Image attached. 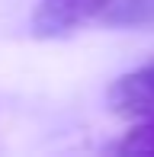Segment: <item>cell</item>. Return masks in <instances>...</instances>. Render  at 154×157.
Here are the masks:
<instances>
[{
  "mask_svg": "<svg viewBox=\"0 0 154 157\" xmlns=\"http://www.w3.org/2000/svg\"><path fill=\"white\" fill-rule=\"evenodd\" d=\"M100 19L116 29H154V0H113Z\"/></svg>",
  "mask_w": 154,
  "mask_h": 157,
  "instance_id": "3957f363",
  "label": "cell"
},
{
  "mask_svg": "<svg viewBox=\"0 0 154 157\" xmlns=\"http://www.w3.org/2000/svg\"><path fill=\"white\" fill-rule=\"evenodd\" d=\"M116 154H138V157H154V116L141 119L135 128L122 135L113 144Z\"/></svg>",
  "mask_w": 154,
  "mask_h": 157,
  "instance_id": "277c9868",
  "label": "cell"
},
{
  "mask_svg": "<svg viewBox=\"0 0 154 157\" xmlns=\"http://www.w3.org/2000/svg\"><path fill=\"white\" fill-rule=\"evenodd\" d=\"M113 0H39L32 13V35L36 39H64L80 26L93 23L106 13Z\"/></svg>",
  "mask_w": 154,
  "mask_h": 157,
  "instance_id": "6da1fadb",
  "label": "cell"
},
{
  "mask_svg": "<svg viewBox=\"0 0 154 157\" xmlns=\"http://www.w3.org/2000/svg\"><path fill=\"white\" fill-rule=\"evenodd\" d=\"M106 96L116 116H132V119L154 116V61L116 77Z\"/></svg>",
  "mask_w": 154,
  "mask_h": 157,
  "instance_id": "7a4b0ae2",
  "label": "cell"
}]
</instances>
